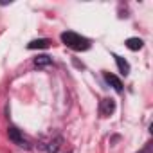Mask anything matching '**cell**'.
<instances>
[{
  "mask_svg": "<svg viewBox=\"0 0 153 153\" xmlns=\"http://www.w3.org/2000/svg\"><path fill=\"white\" fill-rule=\"evenodd\" d=\"M49 43H51L49 40H45V38H40V40H33V42H31L27 47H29L31 51H34V49H47V47H49Z\"/></svg>",
  "mask_w": 153,
  "mask_h": 153,
  "instance_id": "obj_7",
  "label": "cell"
},
{
  "mask_svg": "<svg viewBox=\"0 0 153 153\" xmlns=\"http://www.w3.org/2000/svg\"><path fill=\"white\" fill-rule=\"evenodd\" d=\"M114 58H115V63H117V67H119V70H121V74H124V76H128V74H130V65H128V61H126L124 58H121V56H117V54H114Z\"/></svg>",
  "mask_w": 153,
  "mask_h": 153,
  "instance_id": "obj_5",
  "label": "cell"
},
{
  "mask_svg": "<svg viewBox=\"0 0 153 153\" xmlns=\"http://www.w3.org/2000/svg\"><path fill=\"white\" fill-rule=\"evenodd\" d=\"M105 79H106V83H108L110 87H114V90L123 92V83H121V79L117 78V76H114V74L106 72V74H105Z\"/></svg>",
  "mask_w": 153,
  "mask_h": 153,
  "instance_id": "obj_4",
  "label": "cell"
},
{
  "mask_svg": "<svg viewBox=\"0 0 153 153\" xmlns=\"http://www.w3.org/2000/svg\"><path fill=\"white\" fill-rule=\"evenodd\" d=\"M61 42H63L68 49H72V51H87V49L90 47V42H88L85 36H81V34H78V33H72V31L61 33Z\"/></svg>",
  "mask_w": 153,
  "mask_h": 153,
  "instance_id": "obj_1",
  "label": "cell"
},
{
  "mask_svg": "<svg viewBox=\"0 0 153 153\" xmlns=\"http://www.w3.org/2000/svg\"><path fill=\"white\" fill-rule=\"evenodd\" d=\"M59 146H61V137H56L54 140L49 142V146H47V153H56V151L59 149Z\"/></svg>",
  "mask_w": 153,
  "mask_h": 153,
  "instance_id": "obj_9",
  "label": "cell"
},
{
  "mask_svg": "<svg viewBox=\"0 0 153 153\" xmlns=\"http://www.w3.org/2000/svg\"><path fill=\"white\" fill-rule=\"evenodd\" d=\"M124 45H126V47H128L130 51H139V49H142L144 42H142L140 38H128Z\"/></svg>",
  "mask_w": 153,
  "mask_h": 153,
  "instance_id": "obj_6",
  "label": "cell"
},
{
  "mask_svg": "<svg viewBox=\"0 0 153 153\" xmlns=\"http://www.w3.org/2000/svg\"><path fill=\"white\" fill-rule=\"evenodd\" d=\"M114 112H115V101H114L112 97L101 99V103H99V114H101L103 117H110Z\"/></svg>",
  "mask_w": 153,
  "mask_h": 153,
  "instance_id": "obj_2",
  "label": "cell"
},
{
  "mask_svg": "<svg viewBox=\"0 0 153 153\" xmlns=\"http://www.w3.org/2000/svg\"><path fill=\"white\" fill-rule=\"evenodd\" d=\"M139 153H151V144H146V146H144V149H140Z\"/></svg>",
  "mask_w": 153,
  "mask_h": 153,
  "instance_id": "obj_10",
  "label": "cell"
},
{
  "mask_svg": "<svg viewBox=\"0 0 153 153\" xmlns=\"http://www.w3.org/2000/svg\"><path fill=\"white\" fill-rule=\"evenodd\" d=\"M7 135H9V139H11L15 144H18V146H27V142H25V139H24V135L20 133V130H18V128L11 126V128L7 130Z\"/></svg>",
  "mask_w": 153,
  "mask_h": 153,
  "instance_id": "obj_3",
  "label": "cell"
},
{
  "mask_svg": "<svg viewBox=\"0 0 153 153\" xmlns=\"http://www.w3.org/2000/svg\"><path fill=\"white\" fill-rule=\"evenodd\" d=\"M52 63V59L49 58V56H38V58H34V65L38 67V68H42V67H47V65H51Z\"/></svg>",
  "mask_w": 153,
  "mask_h": 153,
  "instance_id": "obj_8",
  "label": "cell"
}]
</instances>
